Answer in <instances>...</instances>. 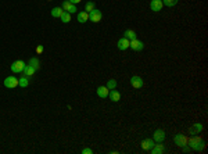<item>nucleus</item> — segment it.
Masks as SVG:
<instances>
[{
	"instance_id": "9b49d317",
	"label": "nucleus",
	"mask_w": 208,
	"mask_h": 154,
	"mask_svg": "<svg viewBox=\"0 0 208 154\" xmlns=\"http://www.w3.org/2000/svg\"><path fill=\"white\" fill-rule=\"evenodd\" d=\"M151 154H164L165 153V146L162 143H158V144H154L150 150H148Z\"/></svg>"
},
{
	"instance_id": "cd10ccee",
	"label": "nucleus",
	"mask_w": 208,
	"mask_h": 154,
	"mask_svg": "<svg viewBox=\"0 0 208 154\" xmlns=\"http://www.w3.org/2000/svg\"><path fill=\"white\" fill-rule=\"evenodd\" d=\"M36 53H38V54L43 53V46H42V44H38V46H36Z\"/></svg>"
},
{
	"instance_id": "ddd939ff",
	"label": "nucleus",
	"mask_w": 208,
	"mask_h": 154,
	"mask_svg": "<svg viewBox=\"0 0 208 154\" xmlns=\"http://www.w3.org/2000/svg\"><path fill=\"white\" fill-rule=\"evenodd\" d=\"M96 93H97V96L102 97V99H107V97H108V93H110V89L107 86H99Z\"/></svg>"
},
{
	"instance_id": "f3484780",
	"label": "nucleus",
	"mask_w": 208,
	"mask_h": 154,
	"mask_svg": "<svg viewBox=\"0 0 208 154\" xmlns=\"http://www.w3.org/2000/svg\"><path fill=\"white\" fill-rule=\"evenodd\" d=\"M201 131H203V125H201L200 122L194 124V125H193V126H190V129H189L190 135H197V133H200Z\"/></svg>"
},
{
	"instance_id": "f8f14e48",
	"label": "nucleus",
	"mask_w": 208,
	"mask_h": 154,
	"mask_svg": "<svg viewBox=\"0 0 208 154\" xmlns=\"http://www.w3.org/2000/svg\"><path fill=\"white\" fill-rule=\"evenodd\" d=\"M129 43H130V40L129 39H126V38H121L120 40H118V43H117V47L120 50H122V52H125L126 49H129Z\"/></svg>"
},
{
	"instance_id": "9d476101",
	"label": "nucleus",
	"mask_w": 208,
	"mask_h": 154,
	"mask_svg": "<svg viewBox=\"0 0 208 154\" xmlns=\"http://www.w3.org/2000/svg\"><path fill=\"white\" fill-rule=\"evenodd\" d=\"M153 139H154L156 143H162L164 139H165V132L162 131V129H157V131L154 132V135H153Z\"/></svg>"
},
{
	"instance_id": "39448f33",
	"label": "nucleus",
	"mask_w": 208,
	"mask_h": 154,
	"mask_svg": "<svg viewBox=\"0 0 208 154\" xmlns=\"http://www.w3.org/2000/svg\"><path fill=\"white\" fill-rule=\"evenodd\" d=\"M174 142H175V144H176V146H179V147L187 146V138H186L185 135H182V133H178V135H175L174 136Z\"/></svg>"
},
{
	"instance_id": "aec40b11",
	"label": "nucleus",
	"mask_w": 208,
	"mask_h": 154,
	"mask_svg": "<svg viewBox=\"0 0 208 154\" xmlns=\"http://www.w3.org/2000/svg\"><path fill=\"white\" fill-rule=\"evenodd\" d=\"M18 86L21 88H28L29 86V78L28 76H21V78H18Z\"/></svg>"
},
{
	"instance_id": "5701e85b",
	"label": "nucleus",
	"mask_w": 208,
	"mask_h": 154,
	"mask_svg": "<svg viewBox=\"0 0 208 154\" xmlns=\"http://www.w3.org/2000/svg\"><path fill=\"white\" fill-rule=\"evenodd\" d=\"M60 20H61V22H64V24L71 22V14L67 13V11H64V13H62V16L60 17Z\"/></svg>"
},
{
	"instance_id": "f03ea898",
	"label": "nucleus",
	"mask_w": 208,
	"mask_h": 154,
	"mask_svg": "<svg viewBox=\"0 0 208 154\" xmlns=\"http://www.w3.org/2000/svg\"><path fill=\"white\" fill-rule=\"evenodd\" d=\"M61 8H62L64 11H67V13H70V14L78 13V8H76V4H72V3H70L68 0H64V2L61 3Z\"/></svg>"
},
{
	"instance_id": "bb28decb",
	"label": "nucleus",
	"mask_w": 208,
	"mask_h": 154,
	"mask_svg": "<svg viewBox=\"0 0 208 154\" xmlns=\"http://www.w3.org/2000/svg\"><path fill=\"white\" fill-rule=\"evenodd\" d=\"M92 153H93V150L89 149V147H85V149L82 150V154H92Z\"/></svg>"
},
{
	"instance_id": "a211bd4d",
	"label": "nucleus",
	"mask_w": 208,
	"mask_h": 154,
	"mask_svg": "<svg viewBox=\"0 0 208 154\" xmlns=\"http://www.w3.org/2000/svg\"><path fill=\"white\" fill-rule=\"evenodd\" d=\"M124 36L126 38V39H129V40H133V39H136V38H138V35H136V32L133 31V29H126V31H125V34H124Z\"/></svg>"
},
{
	"instance_id": "423d86ee",
	"label": "nucleus",
	"mask_w": 208,
	"mask_h": 154,
	"mask_svg": "<svg viewBox=\"0 0 208 154\" xmlns=\"http://www.w3.org/2000/svg\"><path fill=\"white\" fill-rule=\"evenodd\" d=\"M103 18V14L100 10H97V8H94L93 11H90L89 13V20H90L92 22H100Z\"/></svg>"
},
{
	"instance_id": "c756f323",
	"label": "nucleus",
	"mask_w": 208,
	"mask_h": 154,
	"mask_svg": "<svg viewBox=\"0 0 208 154\" xmlns=\"http://www.w3.org/2000/svg\"><path fill=\"white\" fill-rule=\"evenodd\" d=\"M182 149H183V152H185V153H189L190 152V147L189 146H185V147H182Z\"/></svg>"
},
{
	"instance_id": "a878e982",
	"label": "nucleus",
	"mask_w": 208,
	"mask_h": 154,
	"mask_svg": "<svg viewBox=\"0 0 208 154\" xmlns=\"http://www.w3.org/2000/svg\"><path fill=\"white\" fill-rule=\"evenodd\" d=\"M106 86L110 90H111V89H115V88H117V81H115V79H108Z\"/></svg>"
},
{
	"instance_id": "20e7f679",
	"label": "nucleus",
	"mask_w": 208,
	"mask_h": 154,
	"mask_svg": "<svg viewBox=\"0 0 208 154\" xmlns=\"http://www.w3.org/2000/svg\"><path fill=\"white\" fill-rule=\"evenodd\" d=\"M26 64L24 63L22 60H17V61H14L13 64H11V71H13L14 74H20V72H22L24 71V68H25Z\"/></svg>"
},
{
	"instance_id": "0eeeda50",
	"label": "nucleus",
	"mask_w": 208,
	"mask_h": 154,
	"mask_svg": "<svg viewBox=\"0 0 208 154\" xmlns=\"http://www.w3.org/2000/svg\"><path fill=\"white\" fill-rule=\"evenodd\" d=\"M130 85H132L135 89H142L144 86V82L139 75H133L132 78H130Z\"/></svg>"
},
{
	"instance_id": "7ed1b4c3",
	"label": "nucleus",
	"mask_w": 208,
	"mask_h": 154,
	"mask_svg": "<svg viewBox=\"0 0 208 154\" xmlns=\"http://www.w3.org/2000/svg\"><path fill=\"white\" fill-rule=\"evenodd\" d=\"M4 86L7 89L17 88V86H18V78H16V76H13V75L7 76V78L4 79Z\"/></svg>"
},
{
	"instance_id": "393cba45",
	"label": "nucleus",
	"mask_w": 208,
	"mask_h": 154,
	"mask_svg": "<svg viewBox=\"0 0 208 154\" xmlns=\"http://www.w3.org/2000/svg\"><path fill=\"white\" fill-rule=\"evenodd\" d=\"M179 0H162V4L166 6V7H174L175 4H178Z\"/></svg>"
},
{
	"instance_id": "6ab92c4d",
	"label": "nucleus",
	"mask_w": 208,
	"mask_h": 154,
	"mask_svg": "<svg viewBox=\"0 0 208 154\" xmlns=\"http://www.w3.org/2000/svg\"><path fill=\"white\" fill-rule=\"evenodd\" d=\"M28 64H29L31 67H34L36 71L40 68V61H39V58H38V57H32L31 60L28 61Z\"/></svg>"
},
{
	"instance_id": "dca6fc26",
	"label": "nucleus",
	"mask_w": 208,
	"mask_h": 154,
	"mask_svg": "<svg viewBox=\"0 0 208 154\" xmlns=\"http://www.w3.org/2000/svg\"><path fill=\"white\" fill-rule=\"evenodd\" d=\"M36 72V70H35L34 67H31L29 64H26L25 68H24V71L21 74H22L24 76H28V78H31V76H34V74Z\"/></svg>"
},
{
	"instance_id": "f257e3e1",
	"label": "nucleus",
	"mask_w": 208,
	"mask_h": 154,
	"mask_svg": "<svg viewBox=\"0 0 208 154\" xmlns=\"http://www.w3.org/2000/svg\"><path fill=\"white\" fill-rule=\"evenodd\" d=\"M187 146H189L190 149L196 150V152H200V150H203L204 147H206V142H204L200 136L192 135V138L187 139Z\"/></svg>"
},
{
	"instance_id": "6e6552de",
	"label": "nucleus",
	"mask_w": 208,
	"mask_h": 154,
	"mask_svg": "<svg viewBox=\"0 0 208 154\" xmlns=\"http://www.w3.org/2000/svg\"><path fill=\"white\" fill-rule=\"evenodd\" d=\"M129 47L132 50H135V52H140V50H143V47H144V43L142 42V40H139L138 38L136 39H133V40H130V43H129Z\"/></svg>"
},
{
	"instance_id": "4be33fe9",
	"label": "nucleus",
	"mask_w": 208,
	"mask_h": 154,
	"mask_svg": "<svg viewBox=\"0 0 208 154\" xmlns=\"http://www.w3.org/2000/svg\"><path fill=\"white\" fill-rule=\"evenodd\" d=\"M62 13H64V10H62L61 7L52 8V17H54V18H60V17L62 16Z\"/></svg>"
},
{
	"instance_id": "1a4fd4ad",
	"label": "nucleus",
	"mask_w": 208,
	"mask_h": 154,
	"mask_svg": "<svg viewBox=\"0 0 208 154\" xmlns=\"http://www.w3.org/2000/svg\"><path fill=\"white\" fill-rule=\"evenodd\" d=\"M162 7H164L162 0H151V2H150V8H151V11H154V13L161 11Z\"/></svg>"
},
{
	"instance_id": "4468645a",
	"label": "nucleus",
	"mask_w": 208,
	"mask_h": 154,
	"mask_svg": "<svg viewBox=\"0 0 208 154\" xmlns=\"http://www.w3.org/2000/svg\"><path fill=\"white\" fill-rule=\"evenodd\" d=\"M108 97H110L111 102L117 103V102H120V100H121V93L117 90V89H111V92L108 93Z\"/></svg>"
},
{
	"instance_id": "c85d7f7f",
	"label": "nucleus",
	"mask_w": 208,
	"mask_h": 154,
	"mask_svg": "<svg viewBox=\"0 0 208 154\" xmlns=\"http://www.w3.org/2000/svg\"><path fill=\"white\" fill-rule=\"evenodd\" d=\"M70 3H72V4H78V3H81L82 0H68Z\"/></svg>"
},
{
	"instance_id": "7c9ffc66",
	"label": "nucleus",
	"mask_w": 208,
	"mask_h": 154,
	"mask_svg": "<svg viewBox=\"0 0 208 154\" xmlns=\"http://www.w3.org/2000/svg\"><path fill=\"white\" fill-rule=\"evenodd\" d=\"M47 2H52V0H47Z\"/></svg>"
},
{
	"instance_id": "2eb2a0df",
	"label": "nucleus",
	"mask_w": 208,
	"mask_h": 154,
	"mask_svg": "<svg viewBox=\"0 0 208 154\" xmlns=\"http://www.w3.org/2000/svg\"><path fill=\"white\" fill-rule=\"evenodd\" d=\"M154 144H156L154 139H144V140L142 142V149L146 150V152H148V150H150Z\"/></svg>"
},
{
	"instance_id": "b1692460",
	"label": "nucleus",
	"mask_w": 208,
	"mask_h": 154,
	"mask_svg": "<svg viewBox=\"0 0 208 154\" xmlns=\"http://www.w3.org/2000/svg\"><path fill=\"white\" fill-rule=\"evenodd\" d=\"M94 8H96V3L94 2H88L85 6V11L86 13H90V11H93Z\"/></svg>"
},
{
	"instance_id": "412c9836",
	"label": "nucleus",
	"mask_w": 208,
	"mask_h": 154,
	"mask_svg": "<svg viewBox=\"0 0 208 154\" xmlns=\"http://www.w3.org/2000/svg\"><path fill=\"white\" fill-rule=\"evenodd\" d=\"M88 20H89V13H86V11H81V13H78V22L85 24Z\"/></svg>"
}]
</instances>
